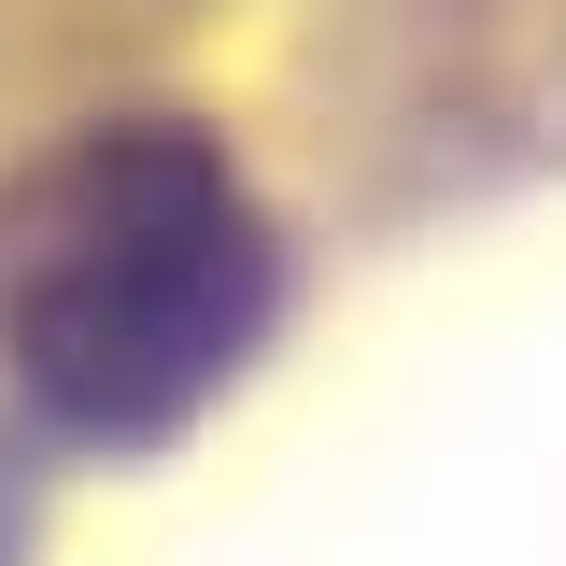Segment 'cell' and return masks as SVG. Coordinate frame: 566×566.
<instances>
[{"label": "cell", "mask_w": 566, "mask_h": 566, "mask_svg": "<svg viewBox=\"0 0 566 566\" xmlns=\"http://www.w3.org/2000/svg\"><path fill=\"white\" fill-rule=\"evenodd\" d=\"M283 326V241L199 128H85L0 227V382L43 439L156 453Z\"/></svg>", "instance_id": "6da1fadb"}]
</instances>
